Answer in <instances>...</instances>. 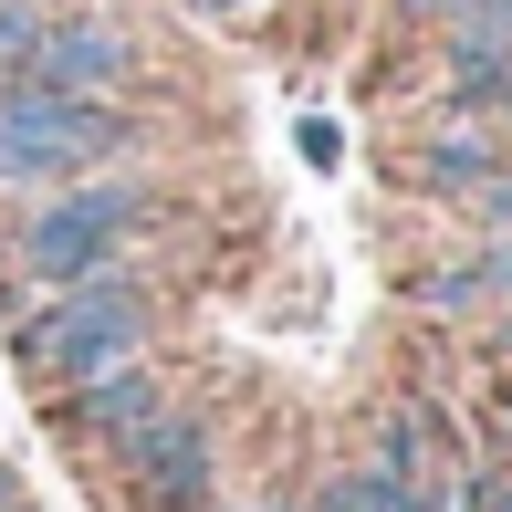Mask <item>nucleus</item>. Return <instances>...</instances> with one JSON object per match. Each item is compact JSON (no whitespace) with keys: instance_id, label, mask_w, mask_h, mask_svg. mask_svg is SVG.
I'll return each instance as SVG.
<instances>
[{"instance_id":"f257e3e1","label":"nucleus","mask_w":512,"mask_h":512,"mask_svg":"<svg viewBox=\"0 0 512 512\" xmlns=\"http://www.w3.org/2000/svg\"><path fill=\"white\" fill-rule=\"evenodd\" d=\"M126 147V115L105 95H53V84H0V189H63L95 178Z\"/></svg>"},{"instance_id":"f03ea898","label":"nucleus","mask_w":512,"mask_h":512,"mask_svg":"<svg viewBox=\"0 0 512 512\" xmlns=\"http://www.w3.org/2000/svg\"><path fill=\"white\" fill-rule=\"evenodd\" d=\"M136 345H147V293L115 283V272H84V283H63L53 304L11 335V356H21V377L84 387V377H105V366H126Z\"/></svg>"},{"instance_id":"7ed1b4c3","label":"nucleus","mask_w":512,"mask_h":512,"mask_svg":"<svg viewBox=\"0 0 512 512\" xmlns=\"http://www.w3.org/2000/svg\"><path fill=\"white\" fill-rule=\"evenodd\" d=\"M147 220H157V199L136 189V178H63V189L21 220V272H32L42 293L84 283V272H115V251Z\"/></svg>"},{"instance_id":"20e7f679","label":"nucleus","mask_w":512,"mask_h":512,"mask_svg":"<svg viewBox=\"0 0 512 512\" xmlns=\"http://www.w3.org/2000/svg\"><path fill=\"white\" fill-rule=\"evenodd\" d=\"M21 84L105 95V84H126V32H115V21H63V11H42V42H32V63H21Z\"/></svg>"},{"instance_id":"39448f33","label":"nucleus","mask_w":512,"mask_h":512,"mask_svg":"<svg viewBox=\"0 0 512 512\" xmlns=\"http://www.w3.org/2000/svg\"><path fill=\"white\" fill-rule=\"evenodd\" d=\"M126 471L147 481L157 502H178V512H199V502H209V439H199V418H178V408H157L147 429L126 439Z\"/></svg>"},{"instance_id":"423d86ee","label":"nucleus","mask_w":512,"mask_h":512,"mask_svg":"<svg viewBox=\"0 0 512 512\" xmlns=\"http://www.w3.org/2000/svg\"><path fill=\"white\" fill-rule=\"evenodd\" d=\"M157 408H168V398H157V377H147V366H136V356H126V366H105V377H84V387H74V418H84V429H95V439H115V450H126V439L147 429Z\"/></svg>"},{"instance_id":"0eeeda50","label":"nucleus","mask_w":512,"mask_h":512,"mask_svg":"<svg viewBox=\"0 0 512 512\" xmlns=\"http://www.w3.org/2000/svg\"><path fill=\"white\" fill-rule=\"evenodd\" d=\"M314 512H418V481H398L377 460V471H356V481H335V492H324Z\"/></svg>"},{"instance_id":"6e6552de","label":"nucleus","mask_w":512,"mask_h":512,"mask_svg":"<svg viewBox=\"0 0 512 512\" xmlns=\"http://www.w3.org/2000/svg\"><path fill=\"white\" fill-rule=\"evenodd\" d=\"M429 178H439V189H481V178H492V147H481V136H439Z\"/></svg>"},{"instance_id":"1a4fd4ad","label":"nucleus","mask_w":512,"mask_h":512,"mask_svg":"<svg viewBox=\"0 0 512 512\" xmlns=\"http://www.w3.org/2000/svg\"><path fill=\"white\" fill-rule=\"evenodd\" d=\"M304 157H314V168H335V157H345V136L324 126V115H304Z\"/></svg>"},{"instance_id":"9d476101","label":"nucleus","mask_w":512,"mask_h":512,"mask_svg":"<svg viewBox=\"0 0 512 512\" xmlns=\"http://www.w3.org/2000/svg\"><path fill=\"white\" fill-rule=\"evenodd\" d=\"M481 209H492V220L512 230V168H492V178H481Z\"/></svg>"},{"instance_id":"9b49d317","label":"nucleus","mask_w":512,"mask_h":512,"mask_svg":"<svg viewBox=\"0 0 512 512\" xmlns=\"http://www.w3.org/2000/svg\"><path fill=\"white\" fill-rule=\"evenodd\" d=\"M11 502H21V481H11V471H0V512H11Z\"/></svg>"},{"instance_id":"f8f14e48","label":"nucleus","mask_w":512,"mask_h":512,"mask_svg":"<svg viewBox=\"0 0 512 512\" xmlns=\"http://www.w3.org/2000/svg\"><path fill=\"white\" fill-rule=\"evenodd\" d=\"M492 95H502V115H512V63H502V84H492Z\"/></svg>"},{"instance_id":"ddd939ff","label":"nucleus","mask_w":512,"mask_h":512,"mask_svg":"<svg viewBox=\"0 0 512 512\" xmlns=\"http://www.w3.org/2000/svg\"><path fill=\"white\" fill-rule=\"evenodd\" d=\"M199 512H209V502H199Z\"/></svg>"},{"instance_id":"4468645a","label":"nucleus","mask_w":512,"mask_h":512,"mask_svg":"<svg viewBox=\"0 0 512 512\" xmlns=\"http://www.w3.org/2000/svg\"><path fill=\"white\" fill-rule=\"evenodd\" d=\"M502 418H512V408H502Z\"/></svg>"},{"instance_id":"2eb2a0df","label":"nucleus","mask_w":512,"mask_h":512,"mask_svg":"<svg viewBox=\"0 0 512 512\" xmlns=\"http://www.w3.org/2000/svg\"><path fill=\"white\" fill-rule=\"evenodd\" d=\"M11 512H21V502H11Z\"/></svg>"}]
</instances>
